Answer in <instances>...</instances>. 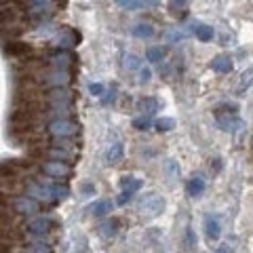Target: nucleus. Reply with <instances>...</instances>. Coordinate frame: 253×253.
Here are the masks:
<instances>
[{"mask_svg": "<svg viewBox=\"0 0 253 253\" xmlns=\"http://www.w3.org/2000/svg\"><path fill=\"white\" fill-rule=\"evenodd\" d=\"M13 17H15V9H2L0 11V26H13Z\"/></svg>", "mask_w": 253, "mask_h": 253, "instance_id": "7c9ffc66", "label": "nucleus"}, {"mask_svg": "<svg viewBox=\"0 0 253 253\" xmlns=\"http://www.w3.org/2000/svg\"><path fill=\"white\" fill-rule=\"evenodd\" d=\"M194 245H196V234L188 228L186 230V247H194Z\"/></svg>", "mask_w": 253, "mask_h": 253, "instance_id": "c9c22d12", "label": "nucleus"}, {"mask_svg": "<svg viewBox=\"0 0 253 253\" xmlns=\"http://www.w3.org/2000/svg\"><path fill=\"white\" fill-rule=\"evenodd\" d=\"M125 68L126 70H139L141 68V59L137 57V55H133V53H126L125 55Z\"/></svg>", "mask_w": 253, "mask_h": 253, "instance_id": "cd10ccee", "label": "nucleus"}, {"mask_svg": "<svg viewBox=\"0 0 253 253\" xmlns=\"http://www.w3.org/2000/svg\"><path fill=\"white\" fill-rule=\"evenodd\" d=\"M44 99H46V106H61V104H72V99H74V93L68 89H51V91H46L44 95Z\"/></svg>", "mask_w": 253, "mask_h": 253, "instance_id": "9d476101", "label": "nucleus"}, {"mask_svg": "<svg viewBox=\"0 0 253 253\" xmlns=\"http://www.w3.org/2000/svg\"><path fill=\"white\" fill-rule=\"evenodd\" d=\"M133 36L135 38H152L154 36V28L150 26V23H137V26L133 28Z\"/></svg>", "mask_w": 253, "mask_h": 253, "instance_id": "5701e85b", "label": "nucleus"}, {"mask_svg": "<svg viewBox=\"0 0 253 253\" xmlns=\"http://www.w3.org/2000/svg\"><path fill=\"white\" fill-rule=\"evenodd\" d=\"M137 108L141 110V114L144 116H152V114H156L158 110H161V104H158L156 97H144V99H139Z\"/></svg>", "mask_w": 253, "mask_h": 253, "instance_id": "f3484780", "label": "nucleus"}, {"mask_svg": "<svg viewBox=\"0 0 253 253\" xmlns=\"http://www.w3.org/2000/svg\"><path fill=\"white\" fill-rule=\"evenodd\" d=\"M51 194H53L55 203H57V201H63V199H68L70 188H68L66 184H59V181H51Z\"/></svg>", "mask_w": 253, "mask_h": 253, "instance_id": "4be33fe9", "label": "nucleus"}, {"mask_svg": "<svg viewBox=\"0 0 253 253\" xmlns=\"http://www.w3.org/2000/svg\"><path fill=\"white\" fill-rule=\"evenodd\" d=\"M133 126H135V129H139V131H146V129H150V126H152V121H150V116L139 114V116L133 118Z\"/></svg>", "mask_w": 253, "mask_h": 253, "instance_id": "bb28decb", "label": "nucleus"}, {"mask_svg": "<svg viewBox=\"0 0 253 253\" xmlns=\"http://www.w3.org/2000/svg\"><path fill=\"white\" fill-rule=\"evenodd\" d=\"M116 4L123 6V9H126V11H139V9H146V6H156L158 2H141V0H118Z\"/></svg>", "mask_w": 253, "mask_h": 253, "instance_id": "412c9836", "label": "nucleus"}, {"mask_svg": "<svg viewBox=\"0 0 253 253\" xmlns=\"http://www.w3.org/2000/svg\"><path fill=\"white\" fill-rule=\"evenodd\" d=\"M44 154L51 156V161H61V163H66V161H70V158L74 156L72 150H63V148H57V146H49Z\"/></svg>", "mask_w": 253, "mask_h": 253, "instance_id": "a211bd4d", "label": "nucleus"}, {"mask_svg": "<svg viewBox=\"0 0 253 253\" xmlns=\"http://www.w3.org/2000/svg\"><path fill=\"white\" fill-rule=\"evenodd\" d=\"M205 234H207L209 241H217L221 234V226L219 219L215 215H205Z\"/></svg>", "mask_w": 253, "mask_h": 253, "instance_id": "2eb2a0df", "label": "nucleus"}, {"mask_svg": "<svg viewBox=\"0 0 253 253\" xmlns=\"http://www.w3.org/2000/svg\"><path fill=\"white\" fill-rule=\"evenodd\" d=\"M215 123L221 131H228V133H236L243 126L241 116L234 112V110H226V112H217L215 114Z\"/></svg>", "mask_w": 253, "mask_h": 253, "instance_id": "423d86ee", "label": "nucleus"}, {"mask_svg": "<svg viewBox=\"0 0 253 253\" xmlns=\"http://www.w3.org/2000/svg\"><path fill=\"white\" fill-rule=\"evenodd\" d=\"M9 53L15 55V57H17V55H28L30 53V46L26 42H11L9 44Z\"/></svg>", "mask_w": 253, "mask_h": 253, "instance_id": "c85d7f7f", "label": "nucleus"}, {"mask_svg": "<svg viewBox=\"0 0 253 253\" xmlns=\"http://www.w3.org/2000/svg\"><path fill=\"white\" fill-rule=\"evenodd\" d=\"M169 6H171L173 11H177V9L184 11V6H188V4H186V2H169Z\"/></svg>", "mask_w": 253, "mask_h": 253, "instance_id": "4c0bfd02", "label": "nucleus"}, {"mask_svg": "<svg viewBox=\"0 0 253 253\" xmlns=\"http://www.w3.org/2000/svg\"><path fill=\"white\" fill-rule=\"evenodd\" d=\"M192 32H194V36L199 38L201 42H209L211 38H213V28H211V26H207V23L194 21V23H192Z\"/></svg>", "mask_w": 253, "mask_h": 253, "instance_id": "dca6fc26", "label": "nucleus"}, {"mask_svg": "<svg viewBox=\"0 0 253 253\" xmlns=\"http://www.w3.org/2000/svg\"><path fill=\"white\" fill-rule=\"evenodd\" d=\"M163 169H165V173H167L169 179L179 177V165H177V161H173V158H167V161L163 163Z\"/></svg>", "mask_w": 253, "mask_h": 253, "instance_id": "b1692460", "label": "nucleus"}, {"mask_svg": "<svg viewBox=\"0 0 253 253\" xmlns=\"http://www.w3.org/2000/svg\"><path fill=\"white\" fill-rule=\"evenodd\" d=\"M70 70H49V72H44L38 76V83L49 86V89H66L70 84Z\"/></svg>", "mask_w": 253, "mask_h": 253, "instance_id": "39448f33", "label": "nucleus"}, {"mask_svg": "<svg viewBox=\"0 0 253 253\" xmlns=\"http://www.w3.org/2000/svg\"><path fill=\"white\" fill-rule=\"evenodd\" d=\"M215 253H232V249L228 247V245H221V247H219V249H217Z\"/></svg>", "mask_w": 253, "mask_h": 253, "instance_id": "ea45409f", "label": "nucleus"}, {"mask_svg": "<svg viewBox=\"0 0 253 253\" xmlns=\"http://www.w3.org/2000/svg\"><path fill=\"white\" fill-rule=\"evenodd\" d=\"M46 131H49V135H53L55 139H70V137L78 135L81 126H78V123H74L72 118H55V121L46 123Z\"/></svg>", "mask_w": 253, "mask_h": 253, "instance_id": "f03ea898", "label": "nucleus"}, {"mask_svg": "<svg viewBox=\"0 0 253 253\" xmlns=\"http://www.w3.org/2000/svg\"><path fill=\"white\" fill-rule=\"evenodd\" d=\"M76 41H78V36L74 34L72 30H63V32H59V34L53 38V46L57 51H70L74 44H78Z\"/></svg>", "mask_w": 253, "mask_h": 253, "instance_id": "9b49d317", "label": "nucleus"}, {"mask_svg": "<svg viewBox=\"0 0 253 253\" xmlns=\"http://www.w3.org/2000/svg\"><path fill=\"white\" fill-rule=\"evenodd\" d=\"M137 207H139L141 217L152 219V217H158L165 211V199H163V196H158V194H154V192H150L146 196H141L139 203H137Z\"/></svg>", "mask_w": 253, "mask_h": 253, "instance_id": "7ed1b4c3", "label": "nucleus"}, {"mask_svg": "<svg viewBox=\"0 0 253 253\" xmlns=\"http://www.w3.org/2000/svg\"><path fill=\"white\" fill-rule=\"evenodd\" d=\"M121 156H123V144H112V146H110L108 154H106L108 163H118V161H121Z\"/></svg>", "mask_w": 253, "mask_h": 253, "instance_id": "393cba45", "label": "nucleus"}, {"mask_svg": "<svg viewBox=\"0 0 253 253\" xmlns=\"http://www.w3.org/2000/svg\"><path fill=\"white\" fill-rule=\"evenodd\" d=\"M89 91H91V95H95V97H101V95L106 93V86L101 84V83H91L89 84Z\"/></svg>", "mask_w": 253, "mask_h": 253, "instance_id": "72a5a7b5", "label": "nucleus"}, {"mask_svg": "<svg viewBox=\"0 0 253 253\" xmlns=\"http://www.w3.org/2000/svg\"><path fill=\"white\" fill-rule=\"evenodd\" d=\"M118 226H121V221L114 219V217H110L106 221H101L99 228H97V232H99V236L104 241H110V239H114V236L118 234Z\"/></svg>", "mask_w": 253, "mask_h": 253, "instance_id": "ddd939ff", "label": "nucleus"}, {"mask_svg": "<svg viewBox=\"0 0 253 253\" xmlns=\"http://www.w3.org/2000/svg\"><path fill=\"white\" fill-rule=\"evenodd\" d=\"M184 32H181V30H177V28H173V30H169L167 32V41L169 42H177V41H184Z\"/></svg>", "mask_w": 253, "mask_h": 253, "instance_id": "473e14b6", "label": "nucleus"}, {"mask_svg": "<svg viewBox=\"0 0 253 253\" xmlns=\"http://www.w3.org/2000/svg\"><path fill=\"white\" fill-rule=\"evenodd\" d=\"M114 203L112 201H97L91 205V215L93 217H101V215H108L110 211H112Z\"/></svg>", "mask_w": 253, "mask_h": 253, "instance_id": "aec40b11", "label": "nucleus"}, {"mask_svg": "<svg viewBox=\"0 0 253 253\" xmlns=\"http://www.w3.org/2000/svg\"><path fill=\"white\" fill-rule=\"evenodd\" d=\"M28 253H51V247L46 241H32Z\"/></svg>", "mask_w": 253, "mask_h": 253, "instance_id": "a878e982", "label": "nucleus"}, {"mask_svg": "<svg viewBox=\"0 0 253 253\" xmlns=\"http://www.w3.org/2000/svg\"><path fill=\"white\" fill-rule=\"evenodd\" d=\"M26 196L34 199L38 205H41V203H55L53 194H51V184H42L41 179H28Z\"/></svg>", "mask_w": 253, "mask_h": 253, "instance_id": "20e7f679", "label": "nucleus"}, {"mask_svg": "<svg viewBox=\"0 0 253 253\" xmlns=\"http://www.w3.org/2000/svg\"><path fill=\"white\" fill-rule=\"evenodd\" d=\"M205 192V179L203 175H192L188 181V194L190 196H201Z\"/></svg>", "mask_w": 253, "mask_h": 253, "instance_id": "6ab92c4d", "label": "nucleus"}, {"mask_svg": "<svg viewBox=\"0 0 253 253\" xmlns=\"http://www.w3.org/2000/svg\"><path fill=\"white\" fill-rule=\"evenodd\" d=\"M154 125L158 131H171L173 126H175V121H173V118H158Z\"/></svg>", "mask_w": 253, "mask_h": 253, "instance_id": "2f4dec72", "label": "nucleus"}, {"mask_svg": "<svg viewBox=\"0 0 253 253\" xmlns=\"http://www.w3.org/2000/svg\"><path fill=\"white\" fill-rule=\"evenodd\" d=\"M74 63V55L70 51H57L49 59V66L51 70H70V66Z\"/></svg>", "mask_w": 253, "mask_h": 253, "instance_id": "f8f14e48", "label": "nucleus"}, {"mask_svg": "<svg viewBox=\"0 0 253 253\" xmlns=\"http://www.w3.org/2000/svg\"><path fill=\"white\" fill-rule=\"evenodd\" d=\"M108 95H104V97H101V101H104V104H112L114 101V97H116V89H110V91H106Z\"/></svg>", "mask_w": 253, "mask_h": 253, "instance_id": "e433bc0d", "label": "nucleus"}, {"mask_svg": "<svg viewBox=\"0 0 253 253\" xmlns=\"http://www.w3.org/2000/svg\"><path fill=\"white\" fill-rule=\"evenodd\" d=\"M51 226H53V219L49 215H42V213H36V215H32L23 221V228H26L30 241H44V236L51 232Z\"/></svg>", "mask_w": 253, "mask_h": 253, "instance_id": "f257e3e1", "label": "nucleus"}, {"mask_svg": "<svg viewBox=\"0 0 253 253\" xmlns=\"http://www.w3.org/2000/svg\"><path fill=\"white\" fill-rule=\"evenodd\" d=\"M163 55H165V51L161 49V46H150V49L146 51V57H148V61H152V63H158L163 59Z\"/></svg>", "mask_w": 253, "mask_h": 253, "instance_id": "c756f323", "label": "nucleus"}, {"mask_svg": "<svg viewBox=\"0 0 253 253\" xmlns=\"http://www.w3.org/2000/svg\"><path fill=\"white\" fill-rule=\"evenodd\" d=\"M141 186H144V181L137 179V177H133V175H125L121 179V188H123V194H121V199H118V205H125V203H129L133 199V194L137 192V190H141Z\"/></svg>", "mask_w": 253, "mask_h": 253, "instance_id": "1a4fd4ad", "label": "nucleus"}, {"mask_svg": "<svg viewBox=\"0 0 253 253\" xmlns=\"http://www.w3.org/2000/svg\"><path fill=\"white\" fill-rule=\"evenodd\" d=\"M232 68H234V61L230 55H217V57L211 61V70L217 74H228V72H232Z\"/></svg>", "mask_w": 253, "mask_h": 253, "instance_id": "4468645a", "label": "nucleus"}, {"mask_svg": "<svg viewBox=\"0 0 253 253\" xmlns=\"http://www.w3.org/2000/svg\"><path fill=\"white\" fill-rule=\"evenodd\" d=\"M41 171L44 173L46 177L66 179L70 175V165L68 163H61V161H46V163L41 165Z\"/></svg>", "mask_w": 253, "mask_h": 253, "instance_id": "6e6552de", "label": "nucleus"}, {"mask_svg": "<svg viewBox=\"0 0 253 253\" xmlns=\"http://www.w3.org/2000/svg\"><path fill=\"white\" fill-rule=\"evenodd\" d=\"M11 203V207H13V211L15 213H19V215H36L38 213V205L34 199H30V196H26V194H19V196H13V199L9 201Z\"/></svg>", "mask_w": 253, "mask_h": 253, "instance_id": "0eeeda50", "label": "nucleus"}, {"mask_svg": "<svg viewBox=\"0 0 253 253\" xmlns=\"http://www.w3.org/2000/svg\"><path fill=\"white\" fill-rule=\"evenodd\" d=\"M83 192H84V194H91V192H95V188H93L91 184H84V186H83Z\"/></svg>", "mask_w": 253, "mask_h": 253, "instance_id": "58836bf2", "label": "nucleus"}, {"mask_svg": "<svg viewBox=\"0 0 253 253\" xmlns=\"http://www.w3.org/2000/svg\"><path fill=\"white\" fill-rule=\"evenodd\" d=\"M150 78H152V70H150L148 66H144V68H139V83L144 84V83H148Z\"/></svg>", "mask_w": 253, "mask_h": 253, "instance_id": "f704fd0d", "label": "nucleus"}]
</instances>
